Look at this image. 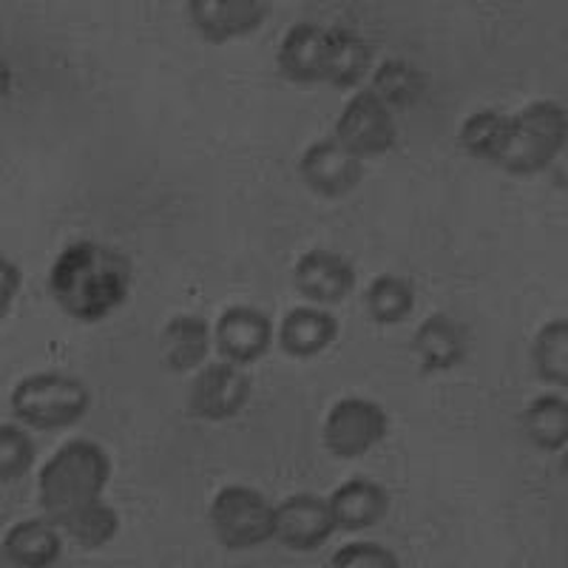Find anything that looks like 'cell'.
Returning a JSON list of instances; mask_svg holds the SVG:
<instances>
[{"label":"cell","mask_w":568,"mask_h":568,"mask_svg":"<svg viewBox=\"0 0 568 568\" xmlns=\"http://www.w3.org/2000/svg\"><path fill=\"white\" fill-rule=\"evenodd\" d=\"M387 413L375 400L342 398L324 420V446L342 460H355L367 455L387 435Z\"/></svg>","instance_id":"cell-6"},{"label":"cell","mask_w":568,"mask_h":568,"mask_svg":"<svg viewBox=\"0 0 568 568\" xmlns=\"http://www.w3.org/2000/svg\"><path fill=\"white\" fill-rule=\"evenodd\" d=\"M187 12L200 34L211 43L247 38L271 18V3L262 0H191Z\"/></svg>","instance_id":"cell-11"},{"label":"cell","mask_w":568,"mask_h":568,"mask_svg":"<svg viewBox=\"0 0 568 568\" xmlns=\"http://www.w3.org/2000/svg\"><path fill=\"white\" fill-rule=\"evenodd\" d=\"M338 322L327 311L293 307L278 329V344L293 358H313L336 342Z\"/></svg>","instance_id":"cell-18"},{"label":"cell","mask_w":568,"mask_h":568,"mask_svg":"<svg viewBox=\"0 0 568 568\" xmlns=\"http://www.w3.org/2000/svg\"><path fill=\"white\" fill-rule=\"evenodd\" d=\"M537 375L542 382L566 387L568 384V322L555 318L537 333L535 347H531Z\"/></svg>","instance_id":"cell-26"},{"label":"cell","mask_w":568,"mask_h":568,"mask_svg":"<svg viewBox=\"0 0 568 568\" xmlns=\"http://www.w3.org/2000/svg\"><path fill=\"white\" fill-rule=\"evenodd\" d=\"M160 353L171 373H191L211 353V327L200 316L171 318L160 336Z\"/></svg>","instance_id":"cell-17"},{"label":"cell","mask_w":568,"mask_h":568,"mask_svg":"<svg viewBox=\"0 0 568 568\" xmlns=\"http://www.w3.org/2000/svg\"><path fill=\"white\" fill-rule=\"evenodd\" d=\"M329 511L336 529L364 531L382 524L389 511V495L382 484L367 478H353L338 486L329 497Z\"/></svg>","instance_id":"cell-15"},{"label":"cell","mask_w":568,"mask_h":568,"mask_svg":"<svg viewBox=\"0 0 568 568\" xmlns=\"http://www.w3.org/2000/svg\"><path fill=\"white\" fill-rule=\"evenodd\" d=\"M91 395L85 384L65 373L27 375L12 389V415L32 429L54 433L74 426L89 413Z\"/></svg>","instance_id":"cell-4"},{"label":"cell","mask_w":568,"mask_h":568,"mask_svg":"<svg viewBox=\"0 0 568 568\" xmlns=\"http://www.w3.org/2000/svg\"><path fill=\"white\" fill-rule=\"evenodd\" d=\"M251 398V378L240 369V364L216 362L207 364L191 384L187 393V413L200 420H231L240 415Z\"/></svg>","instance_id":"cell-8"},{"label":"cell","mask_w":568,"mask_h":568,"mask_svg":"<svg viewBox=\"0 0 568 568\" xmlns=\"http://www.w3.org/2000/svg\"><path fill=\"white\" fill-rule=\"evenodd\" d=\"M373 65V49L362 34L349 29H327V71L324 83H333L338 89H353L367 78Z\"/></svg>","instance_id":"cell-20"},{"label":"cell","mask_w":568,"mask_h":568,"mask_svg":"<svg viewBox=\"0 0 568 568\" xmlns=\"http://www.w3.org/2000/svg\"><path fill=\"white\" fill-rule=\"evenodd\" d=\"M293 278H296V291L316 304L344 302L355 287L353 265L333 251L304 253Z\"/></svg>","instance_id":"cell-13"},{"label":"cell","mask_w":568,"mask_h":568,"mask_svg":"<svg viewBox=\"0 0 568 568\" xmlns=\"http://www.w3.org/2000/svg\"><path fill=\"white\" fill-rule=\"evenodd\" d=\"M568 140V114L555 100H535L511 114V136L500 156V169L526 176L546 171Z\"/></svg>","instance_id":"cell-3"},{"label":"cell","mask_w":568,"mask_h":568,"mask_svg":"<svg viewBox=\"0 0 568 568\" xmlns=\"http://www.w3.org/2000/svg\"><path fill=\"white\" fill-rule=\"evenodd\" d=\"M336 531L329 500L318 495H293L276 506V529L273 537L284 549L316 551Z\"/></svg>","instance_id":"cell-10"},{"label":"cell","mask_w":568,"mask_h":568,"mask_svg":"<svg viewBox=\"0 0 568 568\" xmlns=\"http://www.w3.org/2000/svg\"><path fill=\"white\" fill-rule=\"evenodd\" d=\"M511 136V114L500 111H478L466 116L460 125V145L469 156H478L486 162H500Z\"/></svg>","instance_id":"cell-22"},{"label":"cell","mask_w":568,"mask_h":568,"mask_svg":"<svg viewBox=\"0 0 568 568\" xmlns=\"http://www.w3.org/2000/svg\"><path fill=\"white\" fill-rule=\"evenodd\" d=\"M298 174L304 185L324 200H342L364 180V165L336 140H318L298 160Z\"/></svg>","instance_id":"cell-9"},{"label":"cell","mask_w":568,"mask_h":568,"mask_svg":"<svg viewBox=\"0 0 568 568\" xmlns=\"http://www.w3.org/2000/svg\"><path fill=\"white\" fill-rule=\"evenodd\" d=\"M273 324L251 304L227 307L216 322V349L231 364H253L271 349Z\"/></svg>","instance_id":"cell-12"},{"label":"cell","mask_w":568,"mask_h":568,"mask_svg":"<svg viewBox=\"0 0 568 568\" xmlns=\"http://www.w3.org/2000/svg\"><path fill=\"white\" fill-rule=\"evenodd\" d=\"M34 466V444L20 426H0V480L12 484Z\"/></svg>","instance_id":"cell-27"},{"label":"cell","mask_w":568,"mask_h":568,"mask_svg":"<svg viewBox=\"0 0 568 568\" xmlns=\"http://www.w3.org/2000/svg\"><path fill=\"white\" fill-rule=\"evenodd\" d=\"M49 291L65 316L103 322L120 311L131 291V262L98 242H71L54 258Z\"/></svg>","instance_id":"cell-1"},{"label":"cell","mask_w":568,"mask_h":568,"mask_svg":"<svg viewBox=\"0 0 568 568\" xmlns=\"http://www.w3.org/2000/svg\"><path fill=\"white\" fill-rule=\"evenodd\" d=\"M278 69L287 80L302 85L324 83L327 71V29L316 23H296L278 45Z\"/></svg>","instance_id":"cell-14"},{"label":"cell","mask_w":568,"mask_h":568,"mask_svg":"<svg viewBox=\"0 0 568 568\" xmlns=\"http://www.w3.org/2000/svg\"><path fill=\"white\" fill-rule=\"evenodd\" d=\"M111 478V460L94 440H69L45 460L38 478L40 506L52 524H63L74 511L100 500Z\"/></svg>","instance_id":"cell-2"},{"label":"cell","mask_w":568,"mask_h":568,"mask_svg":"<svg viewBox=\"0 0 568 568\" xmlns=\"http://www.w3.org/2000/svg\"><path fill=\"white\" fill-rule=\"evenodd\" d=\"M211 526L225 549H256L262 542L273 540L276 506L267 504V497L251 486H225L213 497Z\"/></svg>","instance_id":"cell-5"},{"label":"cell","mask_w":568,"mask_h":568,"mask_svg":"<svg viewBox=\"0 0 568 568\" xmlns=\"http://www.w3.org/2000/svg\"><path fill=\"white\" fill-rule=\"evenodd\" d=\"M60 529L71 537L74 542H80L83 549H103L120 531V515H116L114 506L103 504V500H94L85 509L74 511L69 520L60 524Z\"/></svg>","instance_id":"cell-25"},{"label":"cell","mask_w":568,"mask_h":568,"mask_svg":"<svg viewBox=\"0 0 568 568\" xmlns=\"http://www.w3.org/2000/svg\"><path fill=\"white\" fill-rule=\"evenodd\" d=\"M415 311V287L409 278L375 276L367 287V313L378 324H400L407 322L409 313Z\"/></svg>","instance_id":"cell-24"},{"label":"cell","mask_w":568,"mask_h":568,"mask_svg":"<svg viewBox=\"0 0 568 568\" xmlns=\"http://www.w3.org/2000/svg\"><path fill=\"white\" fill-rule=\"evenodd\" d=\"M329 562H333V568H398V557L393 551L369 540L347 542Z\"/></svg>","instance_id":"cell-28"},{"label":"cell","mask_w":568,"mask_h":568,"mask_svg":"<svg viewBox=\"0 0 568 568\" xmlns=\"http://www.w3.org/2000/svg\"><path fill=\"white\" fill-rule=\"evenodd\" d=\"M526 435L531 444L546 449V453H557L566 446L568 438V404L560 395H540L529 404L524 415Z\"/></svg>","instance_id":"cell-23"},{"label":"cell","mask_w":568,"mask_h":568,"mask_svg":"<svg viewBox=\"0 0 568 568\" xmlns=\"http://www.w3.org/2000/svg\"><path fill=\"white\" fill-rule=\"evenodd\" d=\"M413 349L426 375L446 373L466 358V333L458 322H453L444 313H435L418 327Z\"/></svg>","instance_id":"cell-16"},{"label":"cell","mask_w":568,"mask_h":568,"mask_svg":"<svg viewBox=\"0 0 568 568\" xmlns=\"http://www.w3.org/2000/svg\"><path fill=\"white\" fill-rule=\"evenodd\" d=\"M375 98L382 100L389 111L413 109L420 98L426 94V74L409 60H384L378 69L373 71V89Z\"/></svg>","instance_id":"cell-21"},{"label":"cell","mask_w":568,"mask_h":568,"mask_svg":"<svg viewBox=\"0 0 568 568\" xmlns=\"http://www.w3.org/2000/svg\"><path fill=\"white\" fill-rule=\"evenodd\" d=\"M333 140H336L344 151L358 156V160H364V156H384L387 151L395 149L398 125H395L393 111L367 89L358 91V94L344 105Z\"/></svg>","instance_id":"cell-7"},{"label":"cell","mask_w":568,"mask_h":568,"mask_svg":"<svg viewBox=\"0 0 568 568\" xmlns=\"http://www.w3.org/2000/svg\"><path fill=\"white\" fill-rule=\"evenodd\" d=\"M20 267L14 262H9L7 256H0V316H7L9 307H12L14 296L20 291Z\"/></svg>","instance_id":"cell-29"},{"label":"cell","mask_w":568,"mask_h":568,"mask_svg":"<svg viewBox=\"0 0 568 568\" xmlns=\"http://www.w3.org/2000/svg\"><path fill=\"white\" fill-rule=\"evenodd\" d=\"M63 542L58 529L45 520H20L3 535V555L14 566L43 568L60 560Z\"/></svg>","instance_id":"cell-19"}]
</instances>
